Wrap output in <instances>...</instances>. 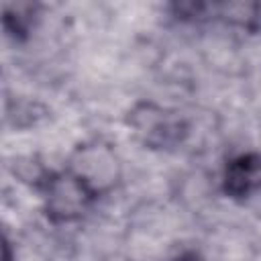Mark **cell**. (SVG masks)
Masks as SVG:
<instances>
[{
	"mask_svg": "<svg viewBox=\"0 0 261 261\" xmlns=\"http://www.w3.org/2000/svg\"><path fill=\"white\" fill-rule=\"evenodd\" d=\"M222 192L232 200H247L261 192V153H241L224 165Z\"/></svg>",
	"mask_w": 261,
	"mask_h": 261,
	"instance_id": "3957f363",
	"label": "cell"
},
{
	"mask_svg": "<svg viewBox=\"0 0 261 261\" xmlns=\"http://www.w3.org/2000/svg\"><path fill=\"white\" fill-rule=\"evenodd\" d=\"M4 29L16 41L29 37L35 24V6L33 4H12L4 8Z\"/></svg>",
	"mask_w": 261,
	"mask_h": 261,
	"instance_id": "277c9868",
	"label": "cell"
},
{
	"mask_svg": "<svg viewBox=\"0 0 261 261\" xmlns=\"http://www.w3.org/2000/svg\"><path fill=\"white\" fill-rule=\"evenodd\" d=\"M128 126L135 137L149 149H169L184 141L188 126L184 118L155 104H139L128 116Z\"/></svg>",
	"mask_w": 261,
	"mask_h": 261,
	"instance_id": "7a4b0ae2",
	"label": "cell"
},
{
	"mask_svg": "<svg viewBox=\"0 0 261 261\" xmlns=\"http://www.w3.org/2000/svg\"><path fill=\"white\" fill-rule=\"evenodd\" d=\"M4 261H10V243L6 237H4Z\"/></svg>",
	"mask_w": 261,
	"mask_h": 261,
	"instance_id": "8992f818",
	"label": "cell"
},
{
	"mask_svg": "<svg viewBox=\"0 0 261 261\" xmlns=\"http://www.w3.org/2000/svg\"><path fill=\"white\" fill-rule=\"evenodd\" d=\"M100 192L75 169L45 179V210L53 222H73L86 214Z\"/></svg>",
	"mask_w": 261,
	"mask_h": 261,
	"instance_id": "6da1fadb",
	"label": "cell"
},
{
	"mask_svg": "<svg viewBox=\"0 0 261 261\" xmlns=\"http://www.w3.org/2000/svg\"><path fill=\"white\" fill-rule=\"evenodd\" d=\"M171 261H204V259L198 253H194V251H184V253L175 255Z\"/></svg>",
	"mask_w": 261,
	"mask_h": 261,
	"instance_id": "5b68a950",
	"label": "cell"
}]
</instances>
